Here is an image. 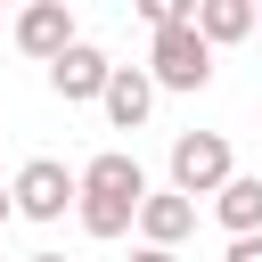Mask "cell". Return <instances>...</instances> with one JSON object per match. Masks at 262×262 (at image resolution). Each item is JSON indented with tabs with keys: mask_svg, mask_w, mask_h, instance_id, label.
<instances>
[{
	"mask_svg": "<svg viewBox=\"0 0 262 262\" xmlns=\"http://www.w3.org/2000/svg\"><path fill=\"white\" fill-rule=\"evenodd\" d=\"M106 74H115V57H106L98 41H74V49L49 66V90H57L66 106H82V98H106Z\"/></svg>",
	"mask_w": 262,
	"mask_h": 262,
	"instance_id": "obj_5",
	"label": "cell"
},
{
	"mask_svg": "<svg viewBox=\"0 0 262 262\" xmlns=\"http://www.w3.org/2000/svg\"><path fill=\"white\" fill-rule=\"evenodd\" d=\"M164 172H172V188L196 205V196H221V188L237 180V156H229V139H221V131H180V139H172V156H164Z\"/></svg>",
	"mask_w": 262,
	"mask_h": 262,
	"instance_id": "obj_1",
	"label": "cell"
},
{
	"mask_svg": "<svg viewBox=\"0 0 262 262\" xmlns=\"http://www.w3.org/2000/svg\"><path fill=\"white\" fill-rule=\"evenodd\" d=\"M131 262H180V254H164V246H131Z\"/></svg>",
	"mask_w": 262,
	"mask_h": 262,
	"instance_id": "obj_13",
	"label": "cell"
},
{
	"mask_svg": "<svg viewBox=\"0 0 262 262\" xmlns=\"http://www.w3.org/2000/svg\"><path fill=\"white\" fill-rule=\"evenodd\" d=\"M196 33H205V49L246 41L254 33V0H196Z\"/></svg>",
	"mask_w": 262,
	"mask_h": 262,
	"instance_id": "obj_10",
	"label": "cell"
},
{
	"mask_svg": "<svg viewBox=\"0 0 262 262\" xmlns=\"http://www.w3.org/2000/svg\"><path fill=\"white\" fill-rule=\"evenodd\" d=\"M8 213H16V196H8V188H0V229H8Z\"/></svg>",
	"mask_w": 262,
	"mask_h": 262,
	"instance_id": "obj_14",
	"label": "cell"
},
{
	"mask_svg": "<svg viewBox=\"0 0 262 262\" xmlns=\"http://www.w3.org/2000/svg\"><path fill=\"white\" fill-rule=\"evenodd\" d=\"M98 106H106V123H115V131H139V123L156 115V74H147V66H115Z\"/></svg>",
	"mask_w": 262,
	"mask_h": 262,
	"instance_id": "obj_6",
	"label": "cell"
},
{
	"mask_svg": "<svg viewBox=\"0 0 262 262\" xmlns=\"http://www.w3.org/2000/svg\"><path fill=\"white\" fill-rule=\"evenodd\" d=\"M221 262H262V237H229V254Z\"/></svg>",
	"mask_w": 262,
	"mask_h": 262,
	"instance_id": "obj_12",
	"label": "cell"
},
{
	"mask_svg": "<svg viewBox=\"0 0 262 262\" xmlns=\"http://www.w3.org/2000/svg\"><path fill=\"white\" fill-rule=\"evenodd\" d=\"M33 262H66V254H33Z\"/></svg>",
	"mask_w": 262,
	"mask_h": 262,
	"instance_id": "obj_15",
	"label": "cell"
},
{
	"mask_svg": "<svg viewBox=\"0 0 262 262\" xmlns=\"http://www.w3.org/2000/svg\"><path fill=\"white\" fill-rule=\"evenodd\" d=\"M8 196H16L25 221H66V205H82V172H66L57 156H33V164L8 180Z\"/></svg>",
	"mask_w": 262,
	"mask_h": 262,
	"instance_id": "obj_3",
	"label": "cell"
},
{
	"mask_svg": "<svg viewBox=\"0 0 262 262\" xmlns=\"http://www.w3.org/2000/svg\"><path fill=\"white\" fill-rule=\"evenodd\" d=\"M213 221H221L229 237H262V180H254V172H237V180L213 196Z\"/></svg>",
	"mask_w": 262,
	"mask_h": 262,
	"instance_id": "obj_9",
	"label": "cell"
},
{
	"mask_svg": "<svg viewBox=\"0 0 262 262\" xmlns=\"http://www.w3.org/2000/svg\"><path fill=\"white\" fill-rule=\"evenodd\" d=\"M74 41H82V33H74V8H66V0H33V8H16V49H25V57L57 66Z\"/></svg>",
	"mask_w": 262,
	"mask_h": 262,
	"instance_id": "obj_4",
	"label": "cell"
},
{
	"mask_svg": "<svg viewBox=\"0 0 262 262\" xmlns=\"http://www.w3.org/2000/svg\"><path fill=\"white\" fill-rule=\"evenodd\" d=\"M254 33H262V8H254Z\"/></svg>",
	"mask_w": 262,
	"mask_h": 262,
	"instance_id": "obj_16",
	"label": "cell"
},
{
	"mask_svg": "<svg viewBox=\"0 0 262 262\" xmlns=\"http://www.w3.org/2000/svg\"><path fill=\"white\" fill-rule=\"evenodd\" d=\"M188 229H196V205H188L180 188H147V205H139V246H164V254H172Z\"/></svg>",
	"mask_w": 262,
	"mask_h": 262,
	"instance_id": "obj_8",
	"label": "cell"
},
{
	"mask_svg": "<svg viewBox=\"0 0 262 262\" xmlns=\"http://www.w3.org/2000/svg\"><path fill=\"white\" fill-rule=\"evenodd\" d=\"M82 196H115V205H147V172H139V156H123V147L90 156V164H82Z\"/></svg>",
	"mask_w": 262,
	"mask_h": 262,
	"instance_id": "obj_7",
	"label": "cell"
},
{
	"mask_svg": "<svg viewBox=\"0 0 262 262\" xmlns=\"http://www.w3.org/2000/svg\"><path fill=\"white\" fill-rule=\"evenodd\" d=\"M74 213H82L90 237H123V229H139V205H115V196H82Z\"/></svg>",
	"mask_w": 262,
	"mask_h": 262,
	"instance_id": "obj_11",
	"label": "cell"
},
{
	"mask_svg": "<svg viewBox=\"0 0 262 262\" xmlns=\"http://www.w3.org/2000/svg\"><path fill=\"white\" fill-rule=\"evenodd\" d=\"M147 74H156V90H205V82H213L205 33H196V25H164V33L147 41Z\"/></svg>",
	"mask_w": 262,
	"mask_h": 262,
	"instance_id": "obj_2",
	"label": "cell"
}]
</instances>
